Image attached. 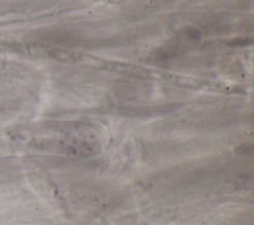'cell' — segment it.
<instances>
[{
  "label": "cell",
  "mask_w": 254,
  "mask_h": 225,
  "mask_svg": "<svg viewBox=\"0 0 254 225\" xmlns=\"http://www.w3.org/2000/svg\"><path fill=\"white\" fill-rule=\"evenodd\" d=\"M107 3H121L123 0H106Z\"/></svg>",
  "instance_id": "6da1fadb"
}]
</instances>
